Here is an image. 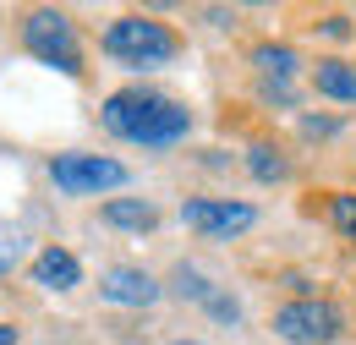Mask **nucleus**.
Returning a JSON list of instances; mask_svg holds the SVG:
<instances>
[{
    "instance_id": "obj_15",
    "label": "nucleus",
    "mask_w": 356,
    "mask_h": 345,
    "mask_svg": "<svg viewBox=\"0 0 356 345\" xmlns=\"http://www.w3.org/2000/svg\"><path fill=\"white\" fill-rule=\"evenodd\" d=\"M176 291H181V296L209 302V285H203V274H197V268H176Z\"/></svg>"
},
{
    "instance_id": "obj_19",
    "label": "nucleus",
    "mask_w": 356,
    "mask_h": 345,
    "mask_svg": "<svg viewBox=\"0 0 356 345\" xmlns=\"http://www.w3.org/2000/svg\"><path fill=\"white\" fill-rule=\"evenodd\" d=\"M0 345H17V329H11V323H0Z\"/></svg>"
},
{
    "instance_id": "obj_8",
    "label": "nucleus",
    "mask_w": 356,
    "mask_h": 345,
    "mask_svg": "<svg viewBox=\"0 0 356 345\" xmlns=\"http://www.w3.org/2000/svg\"><path fill=\"white\" fill-rule=\"evenodd\" d=\"M77 280H83V263L72 258L66 247H44L33 258V285H44V291H72Z\"/></svg>"
},
{
    "instance_id": "obj_17",
    "label": "nucleus",
    "mask_w": 356,
    "mask_h": 345,
    "mask_svg": "<svg viewBox=\"0 0 356 345\" xmlns=\"http://www.w3.org/2000/svg\"><path fill=\"white\" fill-rule=\"evenodd\" d=\"M323 33H329V39H346L351 22H346V17H323Z\"/></svg>"
},
{
    "instance_id": "obj_6",
    "label": "nucleus",
    "mask_w": 356,
    "mask_h": 345,
    "mask_svg": "<svg viewBox=\"0 0 356 345\" xmlns=\"http://www.w3.org/2000/svg\"><path fill=\"white\" fill-rule=\"evenodd\" d=\"M181 219L197 236H241V230H252L258 209L252 203H230V198H192V203H181Z\"/></svg>"
},
{
    "instance_id": "obj_3",
    "label": "nucleus",
    "mask_w": 356,
    "mask_h": 345,
    "mask_svg": "<svg viewBox=\"0 0 356 345\" xmlns=\"http://www.w3.org/2000/svg\"><path fill=\"white\" fill-rule=\"evenodd\" d=\"M22 44H28V55H39L44 66L66 72V77H77V72H83L77 28H72V17H66V11H28V22H22Z\"/></svg>"
},
{
    "instance_id": "obj_4",
    "label": "nucleus",
    "mask_w": 356,
    "mask_h": 345,
    "mask_svg": "<svg viewBox=\"0 0 356 345\" xmlns=\"http://www.w3.org/2000/svg\"><path fill=\"white\" fill-rule=\"evenodd\" d=\"M49 181L66 198H88V192L127 186V165L121 159H104V154H55L49 159Z\"/></svg>"
},
{
    "instance_id": "obj_12",
    "label": "nucleus",
    "mask_w": 356,
    "mask_h": 345,
    "mask_svg": "<svg viewBox=\"0 0 356 345\" xmlns=\"http://www.w3.org/2000/svg\"><path fill=\"white\" fill-rule=\"evenodd\" d=\"M323 214H329V225H334L346 241H356V192H329Z\"/></svg>"
},
{
    "instance_id": "obj_1",
    "label": "nucleus",
    "mask_w": 356,
    "mask_h": 345,
    "mask_svg": "<svg viewBox=\"0 0 356 345\" xmlns=\"http://www.w3.org/2000/svg\"><path fill=\"white\" fill-rule=\"evenodd\" d=\"M99 121L110 137L121 143H143V148H170L192 131V110L170 99V93H154V88H121L99 104Z\"/></svg>"
},
{
    "instance_id": "obj_9",
    "label": "nucleus",
    "mask_w": 356,
    "mask_h": 345,
    "mask_svg": "<svg viewBox=\"0 0 356 345\" xmlns=\"http://www.w3.org/2000/svg\"><path fill=\"white\" fill-rule=\"evenodd\" d=\"M312 88L323 93V99H340V104H356V66L351 61H318L312 66Z\"/></svg>"
},
{
    "instance_id": "obj_20",
    "label": "nucleus",
    "mask_w": 356,
    "mask_h": 345,
    "mask_svg": "<svg viewBox=\"0 0 356 345\" xmlns=\"http://www.w3.org/2000/svg\"><path fill=\"white\" fill-rule=\"evenodd\" d=\"M176 345H197V340H176Z\"/></svg>"
},
{
    "instance_id": "obj_14",
    "label": "nucleus",
    "mask_w": 356,
    "mask_h": 345,
    "mask_svg": "<svg viewBox=\"0 0 356 345\" xmlns=\"http://www.w3.org/2000/svg\"><path fill=\"white\" fill-rule=\"evenodd\" d=\"M17 258H22V230H17V225H0V280L11 274Z\"/></svg>"
},
{
    "instance_id": "obj_2",
    "label": "nucleus",
    "mask_w": 356,
    "mask_h": 345,
    "mask_svg": "<svg viewBox=\"0 0 356 345\" xmlns=\"http://www.w3.org/2000/svg\"><path fill=\"white\" fill-rule=\"evenodd\" d=\"M104 55L121 66H137V72H154V66H170L181 55V33L170 22H154V17H121L104 33Z\"/></svg>"
},
{
    "instance_id": "obj_13",
    "label": "nucleus",
    "mask_w": 356,
    "mask_h": 345,
    "mask_svg": "<svg viewBox=\"0 0 356 345\" xmlns=\"http://www.w3.org/2000/svg\"><path fill=\"white\" fill-rule=\"evenodd\" d=\"M247 170L258 175V181H285V175H291V165H285L268 143H258V148H247Z\"/></svg>"
},
{
    "instance_id": "obj_5",
    "label": "nucleus",
    "mask_w": 356,
    "mask_h": 345,
    "mask_svg": "<svg viewBox=\"0 0 356 345\" xmlns=\"http://www.w3.org/2000/svg\"><path fill=\"white\" fill-rule=\"evenodd\" d=\"M274 335L291 340V345H323V340H334V335H346V318H340L334 302L302 296V302H291V307L274 312Z\"/></svg>"
},
{
    "instance_id": "obj_7",
    "label": "nucleus",
    "mask_w": 356,
    "mask_h": 345,
    "mask_svg": "<svg viewBox=\"0 0 356 345\" xmlns=\"http://www.w3.org/2000/svg\"><path fill=\"white\" fill-rule=\"evenodd\" d=\"M99 296L115 307H154L159 302V280L154 274H143V268H104V280H99Z\"/></svg>"
},
{
    "instance_id": "obj_18",
    "label": "nucleus",
    "mask_w": 356,
    "mask_h": 345,
    "mask_svg": "<svg viewBox=\"0 0 356 345\" xmlns=\"http://www.w3.org/2000/svg\"><path fill=\"white\" fill-rule=\"evenodd\" d=\"M302 131H307V137H329V131H334V121H302Z\"/></svg>"
},
{
    "instance_id": "obj_10",
    "label": "nucleus",
    "mask_w": 356,
    "mask_h": 345,
    "mask_svg": "<svg viewBox=\"0 0 356 345\" xmlns=\"http://www.w3.org/2000/svg\"><path fill=\"white\" fill-rule=\"evenodd\" d=\"M104 225H115V230H154V225H159V209L143 203V198H110V203H104Z\"/></svg>"
},
{
    "instance_id": "obj_16",
    "label": "nucleus",
    "mask_w": 356,
    "mask_h": 345,
    "mask_svg": "<svg viewBox=\"0 0 356 345\" xmlns=\"http://www.w3.org/2000/svg\"><path fill=\"white\" fill-rule=\"evenodd\" d=\"M209 312H214V318H225V323H236V318H241V307L230 302V296H209Z\"/></svg>"
},
{
    "instance_id": "obj_11",
    "label": "nucleus",
    "mask_w": 356,
    "mask_h": 345,
    "mask_svg": "<svg viewBox=\"0 0 356 345\" xmlns=\"http://www.w3.org/2000/svg\"><path fill=\"white\" fill-rule=\"evenodd\" d=\"M252 61H258V72H264L268 83H291V77H296V66H302L291 44H258V49H252Z\"/></svg>"
}]
</instances>
